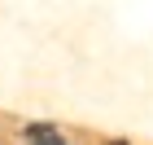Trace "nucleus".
I'll list each match as a JSON object with an SVG mask.
<instances>
[{"instance_id": "1", "label": "nucleus", "mask_w": 153, "mask_h": 145, "mask_svg": "<svg viewBox=\"0 0 153 145\" xmlns=\"http://www.w3.org/2000/svg\"><path fill=\"white\" fill-rule=\"evenodd\" d=\"M26 141L31 145H66V136L57 132V128H48V123H26Z\"/></svg>"}, {"instance_id": "2", "label": "nucleus", "mask_w": 153, "mask_h": 145, "mask_svg": "<svg viewBox=\"0 0 153 145\" xmlns=\"http://www.w3.org/2000/svg\"><path fill=\"white\" fill-rule=\"evenodd\" d=\"M109 145H127V141H109Z\"/></svg>"}]
</instances>
